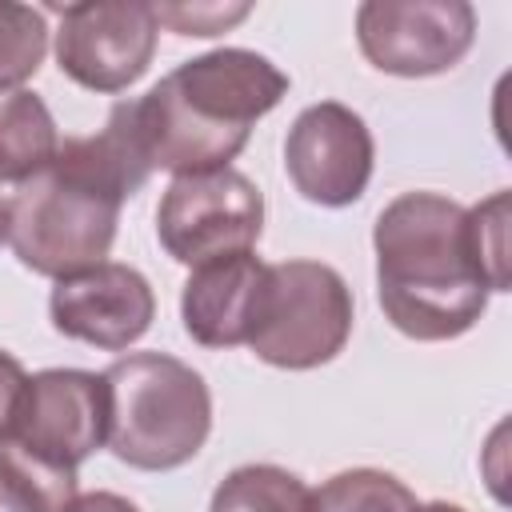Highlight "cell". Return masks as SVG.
Returning a JSON list of instances; mask_svg holds the SVG:
<instances>
[{"mask_svg": "<svg viewBox=\"0 0 512 512\" xmlns=\"http://www.w3.org/2000/svg\"><path fill=\"white\" fill-rule=\"evenodd\" d=\"M148 176L152 168L132 132L128 100H120L96 136L60 140L56 156L16 184L8 200V244L16 260L52 280L104 264L120 204Z\"/></svg>", "mask_w": 512, "mask_h": 512, "instance_id": "6da1fadb", "label": "cell"}, {"mask_svg": "<svg viewBox=\"0 0 512 512\" xmlns=\"http://www.w3.org/2000/svg\"><path fill=\"white\" fill-rule=\"evenodd\" d=\"M384 320L424 344L464 336L496 292L476 220L440 192L396 196L372 228Z\"/></svg>", "mask_w": 512, "mask_h": 512, "instance_id": "7a4b0ae2", "label": "cell"}, {"mask_svg": "<svg viewBox=\"0 0 512 512\" xmlns=\"http://www.w3.org/2000/svg\"><path fill=\"white\" fill-rule=\"evenodd\" d=\"M288 96V76L252 48H216L184 60L140 100H128L148 168L172 176L228 168L252 124Z\"/></svg>", "mask_w": 512, "mask_h": 512, "instance_id": "3957f363", "label": "cell"}, {"mask_svg": "<svg viewBox=\"0 0 512 512\" xmlns=\"http://www.w3.org/2000/svg\"><path fill=\"white\" fill-rule=\"evenodd\" d=\"M108 432L116 460L140 472L188 464L212 432V392L196 368L164 352H128L104 372Z\"/></svg>", "mask_w": 512, "mask_h": 512, "instance_id": "277c9868", "label": "cell"}, {"mask_svg": "<svg viewBox=\"0 0 512 512\" xmlns=\"http://www.w3.org/2000/svg\"><path fill=\"white\" fill-rule=\"evenodd\" d=\"M352 336V292L320 260L268 264V288L248 348L288 372H308L344 352Z\"/></svg>", "mask_w": 512, "mask_h": 512, "instance_id": "5b68a950", "label": "cell"}, {"mask_svg": "<svg viewBox=\"0 0 512 512\" xmlns=\"http://www.w3.org/2000/svg\"><path fill=\"white\" fill-rule=\"evenodd\" d=\"M156 232L164 252L188 268L252 252L264 232V196L236 168L176 176L160 196Z\"/></svg>", "mask_w": 512, "mask_h": 512, "instance_id": "8992f818", "label": "cell"}, {"mask_svg": "<svg viewBox=\"0 0 512 512\" xmlns=\"http://www.w3.org/2000/svg\"><path fill=\"white\" fill-rule=\"evenodd\" d=\"M476 40L468 0H364L356 8V44L388 76L420 80L456 68Z\"/></svg>", "mask_w": 512, "mask_h": 512, "instance_id": "52a82bcc", "label": "cell"}, {"mask_svg": "<svg viewBox=\"0 0 512 512\" xmlns=\"http://www.w3.org/2000/svg\"><path fill=\"white\" fill-rule=\"evenodd\" d=\"M156 12L144 0H84L60 12L56 64L88 92H124L156 56Z\"/></svg>", "mask_w": 512, "mask_h": 512, "instance_id": "ba28073f", "label": "cell"}, {"mask_svg": "<svg viewBox=\"0 0 512 512\" xmlns=\"http://www.w3.org/2000/svg\"><path fill=\"white\" fill-rule=\"evenodd\" d=\"M376 164V144L360 112L340 100L304 108L284 140L292 188L320 208H348L364 196Z\"/></svg>", "mask_w": 512, "mask_h": 512, "instance_id": "9c48e42d", "label": "cell"}, {"mask_svg": "<svg viewBox=\"0 0 512 512\" xmlns=\"http://www.w3.org/2000/svg\"><path fill=\"white\" fill-rule=\"evenodd\" d=\"M8 432L56 464L80 468L108 432L104 376L84 368H44L28 376L20 412Z\"/></svg>", "mask_w": 512, "mask_h": 512, "instance_id": "30bf717a", "label": "cell"}, {"mask_svg": "<svg viewBox=\"0 0 512 512\" xmlns=\"http://www.w3.org/2000/svg\"><path fill=\"white\" fill-rule=\"evenodd\" d=\"M48 316L52 328L72 340L96 344L104 352H124L152 328L156 296L136 268L104 260L96 268L56 280L48 296Z\"/></svg>", "mask_w": 512, "mask_h": 512, "instance_id": "8fae6325", "label": "cell"}, {"mask_svg": "<svg viewBox=\"0 0 512 512\" xmlns=\"http://www.w3.org/2000/svg\"><path fill=\"white\" fill-rule=\"evenodd\" d=\"M264 288H268V264L256 260L252 252L220 256L192 268L180 292L184 332L204 348L248 344L260 320Z\"/></svg>", "mask_w": 512, "mask_h": 512, "instance_id": "7c38bea8", "label": "cell"}, {"mask_svg": "<svg viewBox=\"0 0 512 512\" xmlns=\"http://www.w3.org/2000/svg\"><path fill=\"white\" fill-rule=\"evenodd\" d=\"M76 468L48 460L20 436L0 432V508L4 512H64L76 500Z\"/></svg>", "mask_w": 512, "mask_h": 512, "instance_id": "4fadbf2b", "label": "cell"}, {"mask_svg": "<svg viewBox=\"0 0 512 512\" xmlns=\"http://www.w3.org/2000/svg\"><path fill=\"white\" fill-rule=\"evenodd\" d=\"M60 148L48 104L28 88L0 92V184H24Z\"/></svg>", "mask_w": 512, "mask_h": 512, "instance_id": "5bb4252c", "label": "cell"}, {"mask_svg": "<svg viewBox=\"0 0 512 512\" xmlns=\"http://www.w3.org/2000/svg\"><path fill=\"white\" fill-rule=\"evenodd\" d=\"M208 512H312V488L276 464H240L216 492Z\"/></svg>", "mask_w": 512, "mask_h": 512, "instance_id": "9a60e30c", "label": "cell"}, {"mask_svg": "<svg viewBox=\"0 0 512 512\" xmlns=\"http://www.w3.org/2000/svg\"><path fill=\"white\" fill-rule=\"evenodd\" d=\"M312 512H416V496L392 472L348 468L312 492Z\"/></svg>", "mask_w": 512, "mask_h": 512, "instance_id": "2e32d148", "label": "cell"}, {"mask_svg": "<svg viewBox=\"0 0 512 512\" xmlns=\"http://www.w3.org/2000/svg\"><path fill=\"white\" fill-rule=\"evenodd\" d=\"M44 52H48L44 12H36L32 4L0 0V92L20 88L28 76H36Z\"/></svg>", "mask_w": 512, "mask_h": 512, "instance_id": "e0dca14e", "label": "cell"}, {"mask_svg": "<svg viewBox=\"0 0 512 512\" xmlns=\"http://www.w3.org/2000/svg\"><path fill=\"white\" fill-rule=\"evenodd\" d=\"M156 24H168L180 36H216L240 24L252 4H152Z\"/></svg>", "mask_w": 512, "mask_h": 512, "instance_id": "ac0fdd59", "label": "cell"}, {"mask_svg": "<svg viewBox=\"0 0 512 512\" xmlns=\"http://www.w3.org/2000/svg\"><path fill=\"white\" fill-rule=\"evenodd\" d=\"M24 388H28V372L24 364L0 348V432L12 428L16 412H20V400H24Z\"/></svg>", "mask_w": 512, "mask_h": 512, "instance_id": "d6986e66", "label": "cell"}, {"mask_svg": "<svg viewBox=\"0 0 512 512\" xmlns=\"http://www.w3.org/2000/svg\"><path fill=\"white\" fill-rule=\"evenodd\" d=\"M64 512H140V508L116 492H88V496H76Z\"/></svg>", "mask_w": 512, "mask_h": 512, "instance_id": "ffe728a7", "label": "cell"}, {"mask_svg": "<svg viewBox=\"0 0 512 512\" xmlns=\"http://www.w3.org/2000/svg\"><path fill=\"white\" fill-rule=\"evenodd\" d=\"M416 512H468V508L448 504V500H432V504H416Z\"/></svg>", "mask_w": 512, "mask_h": 512, "instance_id": "44dd1931", "label": "cell"}, {"mask_svg": "<svg viewBox=\"0 0 512 512\" xmlns=\"http://www.w3.org/2000/svg\"><path fill=\"white\" fill-rule=\"evenodd\" d=\"M8 240V204L0 200V244Z\"/></svg>", "mask_w": 512, "mask_h": 512, "instance_id": "7402d4cb", "label": "cell"}]
</instances>
